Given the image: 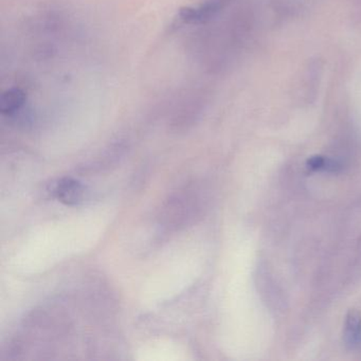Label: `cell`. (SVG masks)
<instances>
[{
	"label": "cell",
	"instance_id": "cell-1",
	"mask_svg": "<svg viewBox=\"0 0 361 361\" xmlns=\"http://www.w3.org/2000/svg\"><path fill=\"white\" fill-rule=\"evenodd\" d=\"M54 193L63 204L75 206L83 198L84 187L80 181L66 177L58 181L54 187Z\"/></svg>",
	"mask_w": 361,
	"mask_h": 361
},
{
	"label": "cell",
	"instance_id": "cell-2",
	"mask_svg": "<svg viewBox=\"0 0 361 361\" xmlns=\"http://www.w3.org/2000/svg\"><path fill=\"white\" fill-rule=\"evenodd\" d=\"M224 1L225 0H210L198 8H185L181 10L179 18L187 23L202 22L216 13L223 7Z\"/></svg>",
	"mask_w": 361,
	"mask_h": 361
},
{
	"label": "cell",
	"instance_id": "cell-3",
	"mask_svg": "<svg viewBox=\"0 0 361 361\" xmlns=\"http://www.w3.org/2000/svg\"><path fill=\"white\" fill-rule=\"evenodd\" d=\"M344 343L350 348H355L361 342V312L357 310H348L344 323Z\"/></svg>",
	"mask_w": 361,
	"mask_h": 361
},
{
	"label": "cell",
	"instance_id": "cell-4",
	"mask_svg": "<svg viewBox=\"0 0 361 361\" xmlns=\"http://www.w3.org/2000/svg\"><path fill=\"white\" fill-rule=\"evenodd\" d=\"M25 101H26V96L23 90H18V88L7 90L1 99V107H0L1 113L4 115H13L22 109Z\"/></svg>",
	"mask_w": 361,
	"mask_h": 361
},
{
	"label": "cell",
	"instance_id": "cell-5",
	"mask_svg": "<svg viewBox=\"0 0 361 361\" xmlns=\"http://www.w3.org/2000/svg\"><path fill=\"white\" fill-rule=\"evenodd\" d=\"M327 162H329V158L316 155L308 158L306 166L312 171H325L326 172Z\"/></svg>",
	"mask_w": 361,
	"mask_h": 361
}]
</instances>
